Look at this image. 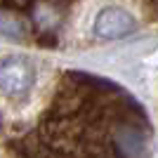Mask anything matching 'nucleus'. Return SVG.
I'll list each match as a JSON object with an SVG mask.
<instances>
[{"label": "nucleus", "instance_id": "1", "mask_svg": "<svg viewBox=\"0 0 158 158\" xmlns=\"http://www.w3.org/2000/svg\"><path fill=\"white\" fill-rule=\"evenodd\" d=\"M33 83H35V69L26 57L10 54L5 59H0V92L7 99L19 102L28 97Z\"/></svg>", "mask_w": 158, "mask_h": 158}, {"label": "nucleus", "instance_id": "2", "mask_svg": "<svg viewBox=\"0 0 158 158\" xmlns=\"http://www.w3.org/2000/svg\"><path fill=\"white\" fill-rule=\"evenodd\" d=\"M132 31H135V19H132L130 12L120 10V7H106L94 19V33L99 38L116 40V38H123V35H127Z\"/></svg>", "mask_w": 158, "mask_h": 158}]
</instances>
